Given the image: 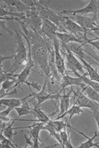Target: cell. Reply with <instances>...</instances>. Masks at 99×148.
Here are the masks:
<instances>
[{
  "label": "cell",
  "mask_w": 99,
  "mask_h": 148,
  "mask_svg": "<svg viewBox=\"0 0 99 148\" xmlns=\"http://www.w3.org/2000/svg\"><path fill=\"white\" fill-rule=\"evenodd\" d=\"M22 29L25 34L21 32V34L27 42L33 61L43 75L48 77L51 71L49 64V48L46 39L41 34L34 32L31 29L28 30L26 27H22Z\"/></svg>",
  "instance_id": "cell-1"
},
{
  "label": "cell",
  "mask_w": 99,
  "mask_h": 148,
  "mask_svg": "<svg viewBox=\"0 0 99 148\" xmlns=\"http://www.w3.org/2000/svg\"><path fill=\"white\" fill-rule=\"evenodd\" d=\"M15 36L17 47L15 53L13 54V63L11 68L7 71V72L12 74L26 66L28 59V53L27 54V49L24 43L22 34L16 32Z\"/></svg>",
  "instance_id": "cell-2"
},
{
  "label": "cell",
  "mask_w": 99,
  "mask_h": 148,
  "mask_svg": "<svg viewBox=\"0 0 99 148\" xmlns=\"http://www.w3.org/2000/svg\"><path fill=\"white\" fill-rule=\"evenodd\" d=\"M35 63L31 57V51L28 48V59L26 66L24 69L19 74H13L14 76L16 77V82L14 85L11 88L10 90L14 88L17 87L19 86H21L22 84H25L29 86L30 90L32 91L31 87L40 91L42 87L41 85L37 83L32 82L30 83L27 81V79L30 75L31 70L33 67L35 66Z\"/></svg>",
  "instance_id": "cell-3"
},
{
  "label": "cell",
  "mask_w": 99,
  "mask_h": 148,
  "mask_svg": "<svg viewBox=\"0 0 99 148\" xmlns=\"http://www.w3.org/2000/svg\"><path fill=\"white\" fill-rule=\"evenodd\" d=\"M66 16H68L71 20L75 21L88 32L96 31L97 26L96 23V21L97 19V15L94 14L93 16L92 17H87L78 14L69 15Z\"/></svg>",
  "instance_id": "cell-4"
},
{
  "label": "cell",
  "mask_w": 99,
  "mask_h": 148,
  "mask_svg": "<svg viewBox=\"0 0 99 148\" xmlns=\"http://www.w3.org/2000/svg\"><path fill=\"white\" fill-rule=\"evenodd\" d=\"M99 10V1L91 0L88 5L84 8L77 10H63L60 12H57L60 15L67 16L69 15H75L79 14L93 13L95 15H97Z\"/></svg>",
  "instance_id": "cell-5"
},
{
  "label": "cell",
  "mask_w": 99,
  "mask_h": 148,
  "mask_svg": "<svg viewBox=\"0 0 99 148\" xmlns=\"http://www.w3.org/2000/svg\"><path fill=\"white\" fill-rule=\"evenodd\" d=\"M44 86L42 87V89L38 92H35L34 96L33 97L34 99L37 100V104L35 105V107L37 108H40L42 103H44L45 101L50 100H57L58 98H60L62 95H60V92L57 94H52L51 93H48L47 88L46 77L44 76Z\"/></svg>",
  "instance_id": "cell-6"
},
{
  "label": "cell",
  "mask_w": 99,
  "mask_h": 148,
  "mask_svg": "<svg viewBox=\"0 0 99 148\" xmlns=\"http://www.w3.org/2000/svg\"><path fill=\"white\" fill-rule=\"evenodd\" d=\"M66 52H62L66 57L65 62L66 68L69 69L71 72H79L81 75L85 74L84 67L75 57V55L66 48H64Z\"/></svg>",
  "instance_id": "cell-7"
},
{
  "label": "cell",
  "mask_w": 99,
  "mask_h": 148,
  "mask_svg": "<svg viewBox=\"0 0 99 148\" xmlns=\"http://www.w3.org/2000/svg\"><path fill=\"white\" fill-rule=\"evenodd\" d=\"M37 12L39 16L43 18H47L57 25L59 28L61 23L64 21L65 15H60L57 12L49 9H44L37 7Z\"/></svg>",
  "instance_id": "cell-8"
},
{
  "label": "cell",
  "mask_w": 99,
  "mask_h": 148,
  "mask_svg": "<svg viewBox=\"0 0 99 148\" xmlns=\"http://www.w3.org/2000/svg\"><path fill=\"white\" fill-rule=\"evenodd\" d=\"M54 49L55 62V67L58 73L62 75H65V63L62 56L60 53V42L57 36L53 38Z\"/></svg>",
  "instance_id": "cell-9"
},
{
  "label": "cell",
  "mask_w": 99,
  "mask_h": 148,
  "mask_svg": "<svg viewBox=\"0 0 99 148\" xmlns=\"http://www.w3.org/2000/svg\"><path fill=\"white\" fill-rule=\"evenodd\" d=\"M68 124V123H64L60 120H51L46 123H44L42 130H46L49 133L50 136L53 137L55 133L60 132L62 130L66 128Z\"/></svg>",
  "instance_id": "cell-10"
},
{
  "label": "cell",
  "mask_w": 99,
  "mask_h": 148,
  "mask_svg": "<svg viewBox=\"0 0 99 148\" xmlns=\"http://www.w3.org/2000/svg\"><path fill=\"white\" fill-rule=\"evenodd\" d=\"M44 123L38 122V123H34L32 125L29 126V130L27 132L29 134L30 138L33 140V145L32 148H39V142H41L44 146L47 147L40 138V132L42 130V127L44 124Z\"/></svg>",
  "instance_id": "cell-11"
},
{
  "label": "cell",
  "mask_w": 99,
  "mask_h": 148,
  "mask_svg": "<svg viewBox=\"0 0 99 148\" xmlns=\"http://www.w3.org/2000/svg\"><path fill=\"white\" fill-rule=\"evenodd\" d=\"M57 32H61V31L56 24L47 18H43L41 29V34L42 35H44L50 39L52 40L54 37L56 36Z\"/></svg>",
  "instance_id": "cell-12"
},
{
  "label": "cell",
  "mask_w": 99,
  "mask_h": 148,
  "mask_svg": "<svg viewBox=\"0 0 99 148\" xmlns=\"http://www.w3.org/2000/svg\"><path fill=\"white\" fill-rule=\"evenodd\" d=\"M74 104L79 106L81 108H87L90 109L91 110H99L98 103L92 101L88 98L84 94L83 90L78 95V98Z\"/></svg>",
  "instance_id": "cell-13"
},
{
  "label": "cell",
  "mask_w": 99,
  "mask_h": 148,
  "mask_svg": "<svg viewBox=\"0 0 99 148\" xmlns=\"http://www.w3.org/2000/svg\"><path fill=\"white\" fill-rule=\"evenodd\" d=\"M84 45L81 44L79 43L71 42L62 45V47L63 48L67 49L70 51L71 52L73 53L76 57L83 58L86 61H87V60L90 61H91L94 63H96L94 61L90 59L84 53V51H86L83 49V46Z\"/></svg>",
  "instance_id": "cell-14"
},
{
  "label": "cell",
  "mask_w": 99,
  "mask_h": 148,
  "mask_svg": "<svg viewBox=\"0 0 99 148\" xmlns=\"http://www.w3.org/2000/svg\"><path fill=\"white\" fill-rule=\"evenodd\" d=\"M56 36L61 42L62 45L71 42H76L85 45L89 40L88 38H78L74 35L67 33L57 32Z\"/></svg>",
  "instance_id": "cell-15"
},
{
  "label": "cell",
  "mask_w": 99,
  "mask_h": 148,
  "mask_svg": "<svg viewBox=\"0 0 99 148\" xmlns=\"http://www.w3.org/2000/svg\"><path fill=\"white\" fill-rule=\"evenodd\" d=\"M34 96V92L31 91L29 95L21 98H2L1 99V105L10 107L15 110V108L21 106L29 98Z\"/></svg>",
  "instance_id": "cell-16"
},
{
  "label": "cell",
  "mask_w": 99,
  "mask_h": 148,
  "mask_svg": "<svg viewBox=\"0 0 99 148\" xmlns=\"http://www.w3.org/2000/svg\"><path fill=\"white\" fill-rule=\"evenodd\" d=\"M61 87L62 88V90H65L67 86H81L84 87L85 85L80 78L78 77H73L68 75H64L62 76V78L61 81Z\"/></svg>",
  "instance_id": "cell-17"
},
{
  "label": "cell",
  "mask_w": 99,
  "mask_h": 148,
  "mask_svg": "<svg viewBox=\"0 0 99 148\" xmlns=\"http://www.w3.org/2000/svg\"><path fill=\"white\" fill-rule=\"evenodd\" d=\"M69 127H70L71 129L74 130L75 131L78 132L79 134H81V135H83L85 138H87L88 139L87 141L84 143H81V145H80L77 148H91L93 147H96L98 148H99V141L98 143H94V140L96 139V138L98 136V132H95L94 133V135L92 138H89L88 136L85 135L83 132H80L79 130H77L76 128L71 126L69 124Z\"/></svg>",
  "instance_id": "cell-18"
},
{
  "label": "cell",
  "mask_w": 99,
  "mask_h": 148,
  "mask_svg": "<svg viewBox=\"0 0 99 148\" xmlns=\"http://www.w3.org/2000/svg\"><path fill=\"white\" fill-rule=\"evenodd\" d=\"M16 121V119H12L11 123L7 127H6V123L2 122L3 126L1 127V133H2L6 138L11 141L14 144L17 145L13 140V137L17 134V132H14V130L16 129L15 127H13V125Z\"/></svg>",
  "instance_id": "cell-19"
},
{
  "label": "cell",
  "mask_w": 99,
  "mask_h": 148,
  "mask_svg": "<svg viewBox=\"0 0 99 148\" xmlns=\"http://www.w3.org/2000/svg\"><path fill=\"white\" fill-rule=\"evenodd\" d=\"M31 114L33 115L36 119L29 120V121L46 123L51 120L49 117L41 110L40 108L34 106V108L31 109Z\"/></svg>",
  "instance_id": "cell-20"
},
{
  "label": "cell",
  "mask_w": 99,
  "mask_h": 148,
  "mask_svg": "<svg viewBox=\"0 0 99 148\" xmlns=\"http://www.w3.org/2000/svg\"><path fill=\"white\" fill-rule=\"evenodd\" d=\"M73 92V90L71 88V90L69 91L67 94H66L65 90H64L63 95H62L60 98V106L59 113L57 116H60L64 113L69 109L70 106V98L71 93Z\"/></svg>",
  "instance_id": "cell-21"
},
{
  "label": "cell",
  "mask_w": 99,
  "mask_h": 148,
  "mask_svg": "<svg viewBox=\"0 0 99 148\" xmlns=\"http://www.w3.org/2000/svg\"><path fill=\"white\" fill-rule=\"evenodd\" d=\"M4 2L6 3L15 8L16 10L19 13H26L27 12L31 10L33 8H30L25 5L21 1L16 0H4Z\"/></svg>",
  "instance_id": "cell-22"
},
{
  "label": "cell",
  "mask_w": 99,
  "mask_h": 148,
  "mask_svg": "<svg viewBox=\"0 0 99 148\" xmlns=\"http://www.w3.org/2000/svg\"><path fill=\"white\" fill-rule=\"evenodd\" d=\"M77 57L82 61L84 64V68H85L87 71V73L90 77V79L99 82V73L96 70L94 69L93 67H92L89 63L83 58L79 57Z\"/></svg>",
  "instance_id": "cell-23"
},
{
  "label": "cell",
  "mask_w": 99,
  "mask_h": 148,
  "mask_svg": "<svg viewBox=\"0 0 99 148\" xmlns=\"http://www.w3.org/2000/svg\"><path fill=\"white\" fill-rule=\"evenodd\" d=\"M83 112V110H82V108H80L79 106L73 104V106L70 108L66 112H65L63 114L60 116H57L56 119L55 120H60L62 119L63 118L66 116H68L69 118V121H70L72 118L74 116L76 115H79L82 114Z\"/></svg>",
  "instance_id": "cell-24"
},
{
  "label": "cell",
  "mask_w": 99,
  "mask_h": 148,
  "mask_svg": "<svg viewBox=\"0 0 99 148\" xmlns=\"http://www.w3.org/2000/svg\"><path fill=\"white\" fill-rule=\"evenodd\" d=\"M73 73L76 77L80 78L82 82L84 83V84H87L88 86L92 87L99 93V82L92 80L87 77L86 76L88 75L87 72L83 75H81L77 72H74Z\"/></svg>",
  "instance_id": "cell-25"
},
{
  "label": "cell",
  "mask_w": 99,
  "mask_h": 148,
  "mask_svg": "<svg viewBox=\"0 0 99 148\" xmlns=\"http://www.w3.org/2000/svg\"><path fill=\"white\" fill-rule=\"evenodd\" d=\"M83 92L90 99L98 103L99 105V93L89 86L83 87Z\"/></svg>",
  "instance_id": "cell-26"
},
{
  "label": "cell",
  "mask_w": 99,
  "mask_h": 148,
  "mask_svg": "<svg viewBox=\"0 0 99 148\" xmlns=\"http://www.w3.org/2000/svg\"><path fill=\"white\" fill-rule=\"evenodd\" d=\"M31 109L27 101L24 102L21 106L15 108V110L18 114L17 119L23 116L31 114Z\"/></svg>",
  "instance_id": "cell-27"
},
{
  "label": "cell",
  "mask_w": 99,
  "mask_h": 148,
  "mask_svg": "<svg viewBox=\"0 0 99 148\" xmlns=\"http://www.w3.org/2000/svg\"><path fill=\"white\" fill-rule=\"evenodd\" d=\"M1 148H19L20 147L14 144L11 141L6 138L2 133H1L0 136Z\"/></svg>",
  "instance_id": "cell-28"
},
{
  "label": "cell",
  "mask_w": 99,
  "mask_h": 148,
  "mask_svg": "<svg viewBox=\"0 0 99 148\" xmlns=\"http://www.w3.org/2000/svg\"><path fill=\"white\" fill-rule=\"evenodd\" d=\"M38 6L37 7H40L44 9H49V8L51 3L52 1H37Z\"/></svg>",
  "instance_id": "cell-29"
},
{
  "label": "cell",
  "mask_w": 99,
  "mask_h": 148,
  "mask_svg": "<svg viewBox=\"0 0 99 148\" xmlns=\"http://www.w3.org/2000/svg\"><path fill=\"white\" fill-rule=\"evenodd\" d=\"M90 113L96 122L98 128V133L99 135V110H91Z\"/></svg>",
  "instance_id": "cell-30"
},
{
  "label": "cell",
  "mask_w": 99,
  "mask_h": 148,
  "mask_svg": "<svg viewBox=\"0 0 99 148\" xmlns=\"http://www.w3.org/2000/svg\"><path fill=\"white\" fill-rule=\"evenodd\" d=\"M22 2L27 6L30 8L37 7L38 6L37 1L22 0Z\"/></svg>",
  "instance_id": "cell-31"
},
{
  "label": "cell",
  "mask_w": 99,
  "mask_h": 148,
  "mask_svg": "<svg viewBox=\"0 0 99 148\" xmlns=\"http://www.w3.org/2000/svg\"><path fill=\"white\" fill-rule=\"evenodd\" d=\"M14 110V109L12 108H10V107H7V108L5 110L1 112H0V118H2L8 117L9 114L11 112V111Z\"/></svg>",
  "instance_id": "cell-32"
},
{
  "label": "cell",
  "mask_w": 99,
  "mask_h": 148,
  "mask_svg": "<svg viewBox=\"0 0 99 148\" xmlns=\"http://www.w3.org/2000/svg\"><path fill=\"white\" fill-rule=\"evenodd\" d=\"M17 93V89H15L13 91L11 92H7L6 90H2L1 89L0 90V97H1V99L3 98L6 96L7 95H13V94H16Z\"/></svg>",
  "instance_id": "cell-33"
},
{
  "label": "cell",
  "mask_w": 99,
  "mask_h": 148,
  "mask_svg": "<svg viewBox=\"0 0 99 148\" xmlns=\"http://www.w3.org/2000/svg\"><path fill=\"white\" fill-rule=\"evenodd\" d=\"M89 43L97 51L98 53H99V40H89L87 42V44Z\"/></svg>",
  "instance_id": "cell-34"
},
{
  "label": "cell",
  "mask_w": 99,
  "mask_h": 148,
  "mask_svg": "<svg viewBox=\"0 0 99 148\" xmlns=\"http://www.w3.org/2000/svg\"><path fill=\"white\" fill-rule=\"evenodd\" d=\"M13 58V55L10 56H4L2 55H1V66H3V63L4 61H5L7 59H12Z\"/></svg>",
  "instance_id": "cell-35"
},
{
  "label": "cell",
  "mask_w": 99,
  "mask_h": 148,
  "mask_svg": "<svg viewBox=\"0 0 99 148\" xmlns=\"http://www.w3.org/2000/svg\"><path fill=\"white\" fill-rule=\"evenodd\" d=\"M93 40H99V37H96V38L94 39H92Z\"/></svg>",
  "instance_id": "cell-36"
},
{
  "label": "cell",
  "mask_w": 99,
  "mask_h": 148,
  "mask_svg": "<svg viewBox=\"0 0 99 148\" xmlns=\"http://www.w3.org/2000/svg\"><path fill=\"white\" fill-rule=\"evenodd\" d=\"M98 53V54L99 55V53ZM98 62H99L98 64V66H99V59H98Z\"/></svg>",
  "instance_id": "cell-37"
}]
</instances>
